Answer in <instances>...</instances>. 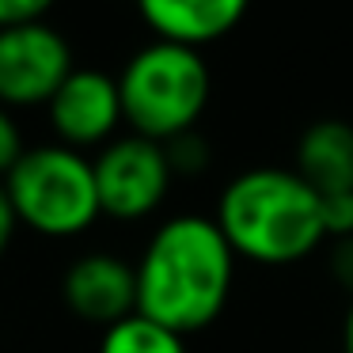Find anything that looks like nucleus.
<instances>
[{"mask_svg": "<svg viewBox=\"0 0 353 353\" xmlns=\"http://www.w3.org/2000/svg\"><path fill=\"white\" fill-rule=\"evenodd\" d=\"M236 251L213 216L179 213L148 236L137 266V312L179 334L213 327L232 300Z\"/></svg>", "mask_w": 353, "mask_h": 353, "instance_id": "obj_1", "label": "nucleus"}, {"mask_svg": "<svg viewBox=\"0 0 353 353\" xmlns=\"http://www.w3.org/2000/svg\"><path fill=\"white\" fill-rule=\"evenodd\" d=\"M236 259L254 266H292L327 243L323 198L292 168H251L216 198L213 213Z\"/></svg>", "mask_w": 353, "mask_h": 353, "instance_id": "obj_2", "label": "nucleus"}, {"mask_svg": "<svg viewBox=\"0 0 353 353\" xmlns=\"http://www.w3.org/2000/svg\"><path fill=\"white\" fill-rule=\"evenodd\" d=\"M118 92L130 133L168 145L201 122L213 77L201 50L156 39L125 61L118 72Z\"/></svg>", "mask_w": 353, "mask_h": 353, "instance_id": "obj_3", "label": "nucleus"}, {"mask_svg": "<svg viewBox=\"0 0 353 353\" xmlns=\"http://www.w3.org/2000/svg\"><path fill=\"white\" fill-rule=\"evenodd\" d=\"M23 228L46 239H77L103 216L95 163L69 145H34L4 179Z\"/></svg>", "mask_w": 353, "mask_h": 353, "instance_id": "obj_4", "label": "nucleus"}, {"mask_svg": "<svg viewBox=\"0 0 353 353\" xmlns=\"http://www.w3.org/2000/svg\"><path fill=\"white\" fill-rule=\"evenodd\" d=\"M92 163L103 216L122 224L148 221L168 201L171 183H175L168 148L160 141L137 137V133H125V137H114L110 145H103Z\"/></svg>", "mask_w": 353, "mask_h": 353, "instance_id": "obj_5", "label": "nucleus"}, {"mask_svg": "<svg viewBox=\"0 0 353 353\" xmlns=\"http://www.w3.org/2000/svg\"><path fill=\"white\" fill-rule=\"evenodd\" d=\"M72 69L69 39L46 19L0 31V107H46Z\"/></svg>", "mask_w": 353, "mask_h": 353, "instance_id": "obj_6", "label": "nucleus"}, {"mask_svg": "<svg viewBox=\"0 0 353 353\" xmlns=\"http://www.w3.org/2000/svg\"><path fill=\"white\" fill-rule=\"evenodd\" d=\"M46 114L57 145H69L77 152L110 145L118 125H125L118 77L103 69H72L57 95L46 103Z\"/></svg>", "mask_w": 353, "mask_h": 353, "instance_id": "obj_7", "label": "nucleus"}, {"mask_svg": "<svg viewBox=\"0 0 353 353\" xmlns=\"http://www.w3.org/2000/svg\"><path fill=\"white\" fill-rule=\"evenodd\" d=\"M61 300L80 323L107 330L137 315V266L110 251L80 254L61 277Z\"/></svg>", "mask_w": 353, "mask_h": 353, "instance_id": "obj_8", "label": "nucleus"}, {"mask_svg": "<svg viewBox=\"0 0 353 353\" xmlns=\"http://www.w3.org/2000/svg\"><path fill=\"white\" fill-rule=\"evenodd\" d=\"M148 31L163 42L201 50L243 23L251 0H133Z\"/></svg>", "mask_w": 353, "mask_h": 353, "instance_id": "obj_9", "label": "nucleus"}, {"mask_svg": "<svg viewBox=\"0 0 353 353\" xmlns=\"http://www.w3.org/2000/svg\"><path fill=\"white\" fill-rule=\"evenodd\" d=\"M296 171L319 198L353 190V125L342 118H319L296 141Z\"/></svg>", "mask_w": 353, "mask_h": 353, "instance_id": "obj_10", "label": "nucleus"}, {"mask_svg": "<svg viewBox=\"0 0 353 353\" xmlns=\"http://www.w3.org/2000/svg\"><path fill=\"white\" fill-rule=\"evenodd\" d=\"M99 353H190V350H186V338L179 330L137 312L103 330Z\"/></svg>", "mask_w": 353, "mask_h": 353, "instance_id": "obj_11", "label": "nucleus"}, {"mask_svg": "<svg viewBox=\"0 0 353 353\" xmlns=\"http://www.w3.org/2000/svg\"><path fill=\"white\" fill-rule=\"evenodd\" d=\"M163 148H168V160H171V168H175V175H198L209 163V145L194 130L183 133V137H175V141H168Z\"/></svg>", "mask_w": 353, "mask_h": 353, "instance_id": "obj_12", "label": "nucleus"}, {"mask_svg": "<svg viewBox=\"0 0 353 353\" xmlns=\"http://www.w3.org/2000/svg\"><path fill=\"white\" fill-rule=\"evenodd\" d=\"M23 152H27V145H23V130H19L16 114L8 107H0V183L8 179V171L19 163Z\"/></svg>", "mask_w": 353, "mask_h": 353, "instance_id": "obj_13", "label": "nucleus"}, {"mask_svg": "<svg viewBox=\"0 0 353 353\" xmlns=\"http://www.w3.org/2000/svg\"><path fill=\"white\" fill-rule=\"evenodd\" d=\"M54 4L57 0H0V31H4V27L42 23Z\"/></svg>", "mask_w": 353, "mask_h": 353, "instance_id": "obj_14", "label": "nucleus"}, {"mask_svg": "<svg viewBox=\"0 0 353 353\" xmlns=\"http://www.w3.org/2000/svg\"><path fill=\"white\" fill-rule=\"evenodd\" d=\"M323 221H327V236L330 239L353 236V190L323 198Z\"/></svg>", "mask_w": 353, "mask_h": 353, "instance_id": "obj_15", "label": "nucleus"}, {"mask_svg": "<svg viewBox=\"0 0 353 353\" xmlns=\"http://www.w3.org/2000/svg\"><path fill=\"white\" fill-rule=\"evenodd\" d=\"M330 274L353 296V236L334 239V247H330Z\"/></svg>", "mask_w": 353, "mask_h": 353, "instance_id": "obj_16", "label": "nucleus"}, {"mask_svg": "<svg viewBox=\"0 0 353 353\" xmlns=\"http://www.w3.org/2000/svg\"><path fill=\"white\" fill-rule=\"evenodd\" d=\"M19 228H23V224H19V216H16V205H12L8 190L0 183V259L8 254V247H12V239H16Z\"/></svg>", "mask_w": 353, "mask_h": 353, "instance_id": "obj_17", "label": "nucleus"}, {"mask_svg": "<svg viewBox=\"0 0 353 353\" xmlns=\"http://www.w3.org/2000/svg\"><path fill=\"white\" fill-rule=\"evenodd\" d=\"M342 353H353V296H350V307H345V319H342Z\"/></svg>", "mask_w": 353, "mask_h": 353, "instance_id": "obj_18", "label": "nucleus"}]
</instances>
